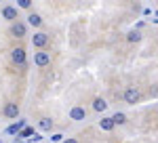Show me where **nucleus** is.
Masks as SVG:
<instances>
[{"instance_id":"12","label":"nucleus","mask_w":158,"mask_h":143,"mask_svg":"<svg viewBox=\"0 0 158 143\" xmlns=\"http://www.w3.org/2000/svg\"><path fill=\"white\" fill-rule=\"evenodd\" d=\"M27 23L34 25V27H40V25H42V17H40L38 13H30V15H27Z\"/></svg>"},{"instance_id":"19","label":"nucleus","mask_w":158,"mask_h":143,"mask_svg":"<svg viewBox=\"0 0 158 143\" xmlns=\"http://www.w3.org/2000/svg\"><path fill=\"white\" fill-rule=\"evenodd\" d=\"M61 143H78V139H74V137H68V139H63Z\"/></svg>"},{"instance_id":"11","label":"nucleus","mask_w":158,"mask_h":143,"mask_svg":"<svg viewBox=\"0 0 158 143\" xmlns=\"http://www.w3.org/2000/svg\"><path fill=\"white\" fill-rule=\"evenodd\" d=\"M99 126H101V131H114V126H116V124H114V120L112 118H101L99 120Z\"/></svg>"},{"instance_id":"9","label":"nucleus","mask_w":158,"mask_h":143,"mask_svg":"<svg viewBox=\"0 0 158 143\" xmlns=\"http://www.w3.org/2000/svg\"><path fill=\"white\" fill-rule=\"evenodd\" d=\"M38 129L44 133H51V129H53V120L49 118V116H42V118L38 120Z\"/></svg>"},{"instance_id":"10","label":"nucleus","mask_w":158,"mask_h":143,"mask_svg":"<svg viewBox=\"0 0 158 143\" xmlns=\"http://www.w3.org/2000/svg\"><path fill=\"white\" fill-rule=\"evenodd\" d=\"M93 109H95V112H106V109H108V101H106L103 97H95V99H93Z\"/></svg>"},{"instance_id":"6","label":"nucleus","mask_w":158,"mask_h":143,"mask_svg":"<svg viewBox=\"0 0 158 143\" xmlns=\"http://www.w3.org/2000/svg\"><path fill=\"white\" fill-rule=\"evenodd\" d=\"M2 114H4V118L15 120L17 116H19V105H17L15 101H9V103L4 105V109H2Z\"/></svg>"},{"instance_id":"17","label":"nucleus","mask_w":158,"mask_h":143,"mask_svg":"<svg viewBox=\"0 0 158 143\" xmlns=\"http://www.w3.org/2000/svg\"><path fill=\"white\" fill-rule=\"evenodd\" d=\"M19 2V9H30L32 6V0H17Z\"/></svg>"},{"instance_id":"1","label":"nucleus","mask_w":158,"mask_h":143,"mask_svg":"<svg viewBox=\"0 0 158 143\" xmlns=\"http://www.w3.org/2000/svg\"><path fill=\"white\" fill-rule=\"evenodd\" d=\"M122 99H124L127 105H135V103L141 101V91H139L137 86H127L124 93H122Z\"/></svg>"},{"instance_id":"13","label":"nucleus","mask_w":158,"mask_h":143,"mask_svg":"<svg viewBox=\"0 0 158 143\" xmlns=\"http://www.w3.org/2000/svg\"><path fill=\"white\" fill-rule=\"evenodd\" d=\"M23 129H25V120H19L17 124H11V126L6 129V133H9V135H15V133H21Z\"/></svg>"},{"instance_id":"14","label":"nucleus","mask_w":158,"mask_h":143,"mask_svg":"<svg viewBox=\"0 0 158 143\" xmlns=\"http://www.w3.org/2000/svg\"><path fill=\"white\" fill-rule=\"evenodd\" d=\"M27 137H34V129L25 126L21 133H17V139H19V141H21V139H27Z\"/></svg>"},{"instance_id":"8","label":"nucleus","mask_w":158,"mask_h":143,"mask_svg":"<svg viewBox=\"0 0 158 143\" xmlns=\"http://www.w3.org/2000/svg\"><path fill=\"white\" fill-rule=\"evenodd\" d=\"M2 17H4L6 21L15 23V21H17V9H15V6H4V9H2Z\"/></svg>"},{"instance_id":"2","label":"nucleus","mask_w":158,"mask_h":143,"mask_svg":"<svg viewBox=\"0 0 158 143\" xmlns=\"http://www.w3.org/2000/svg\"><path fill=\"white\" fill-rule=\"evenodd\" d=\"M47 44H49V34L44 32H36L32 36V47L38 48V51H47Z\"/></svg>"},{"instance_id":"5","label":"nucleus","mask_w":158,"mask_h":143,"mask_svg":"<svg viewBox=\"0 0 158 143\" xmlns=\"http://www.w3.org/2000/svg\"><path fill=\"white\" fill-rule=\"evenodd\" d=\"M11 36L13 38H25V36H27V27H25V23H21V21L11 23Z\"/></svg>"},{"instance_id":"7","label":"nucleus","mask_w":158,"mask_h":143,"mask_svg":"<svg viewBox=\"0 0 158 143\" xmlns=\"http://www.w3.org/2000/svg\"><path fill=\"white\" fill-rule=\"evenodd\" d=\"M70 118L76 120V122H80V120H86V109L82 105H74L70 109Z\"/></svg>"},{"instance_id":"4","label":"nucleus","mask_w":158,"mask_h":143,"mask_svg":"<svg viewBox=\"0 0 158 143\" xmlns=\"http://www.w3.org/2000/svg\"><path fill=\"white\" fill-rule=\"evenodd\" d=\"M34 63H36L38 67L51 65V53L49 51H38V53H34Z\"/></svg>"},{"instance_id":"15","label":"nucleus","mask_w":158,"mask_h":143,"mask_svg":"<svg viewBox=\"0 0 158 143\" xmlns=\"http://www.w3.org/2000/svg\"><path fill=\"white\" fill-rule=\"evenodd\" d=\"M127 40H129V42H139V40H141V34H139L137 30H131V32L127 34Z\"/></svg>"},{"instance_id":"18","label":"nucleus","mask_w":158,"mask_h":143,"mask_svg":"<svg viewBox=\"0 0 158 143\" xmlns=\"http://www.w3.org/2000/svg\"><path fill=\"white\" fill-rule=\"evenodd\" d=\"M51 139H53L55 143H57V141H63V135H61V133H57V135H53Z\"/></svg>"},{"instance_id":"3","label":"nucleus","mask_w":158,"mask_h":143,"mask_svg":"<svg viewBox=\"0 0 158 143\" xmlns=\"http://www.w3.org/2000/svg\"><path fill=\"white\" fill-rule=\"evenodd\" d=\"M11 61L15 63V65H21V67H25V48H23V47L11 48Z\"/></svg>"},{"instance_id":"16","label":"nucleus","mask_w":158,"mask_h":143,"mask_svg":"<svg viewBox=\"0 0 158 143\" xmlns=\"http://www.w3.org/2000/svg\"><path fill=\"white\" fill-rule=\"evenodd\" d=\"M112 120H114V124H124V122H127V116L120 114V112H116V114L112 116Z\"/></svg>"}]
</instances>
